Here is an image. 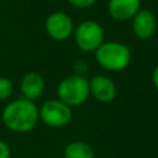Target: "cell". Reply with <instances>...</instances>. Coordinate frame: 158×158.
<instances>
[{
  "label": "cell",
  "mask_w": 158,
  "mask_h": 158,
  "mask_svg": "<svg viewBox=\"0 0 158 158\" xmlns=\"http://www.w3.org/2000/svg\"><path fill=\"white\" fill-rule=\"evenodd\" d=\"M4 126L15 133H26L32 131L40 121L38 106L35 101L19 98L10 101L1 111Z\"/></svg>",
  "instance_id": "obj_1"
},
{
  "label": "cell",
  "mask_w": 158,
  "mask_h": 158,
  "mask_svg": "<svg viewBox=\"0 0 158 158\" xmlns=\"http://www.w3.org/2000/svg\"><path fill=\"white\" fill-rule=\"evenodd\" d=\"M94 53L98 64L109 72L126 69L132 57L130 47L117 41H105Z\"/></svg>",
  "instance_id": "obj_2"
},
{
  "label": "cell",
  "mask_w": 158,
  "mask_h": 158,
  "mask_svg": "<svg viewBox=\"0 0 158 158\" xmlns=\"http://www.w3.org/2000/svg\"><path fill=\"white\" fill-rule=\"evenodd\" d=\"M90 96L89 81L85 77L72 74L63 78L57 86V99L72 109L84 104Z\"/></svg>",
  "instance_id": "obj_3"
},
{
  "label": "cell",
  "mask_w": 158,
  "mask_h": 158,
  "mask_svg": "<svg viewBox=\"0 0 158 158\" xmlns=\"http://www.w3.org/2000/svg\"><path fill=\"white\" fill-rule=\"evenodd\" d=\"M74 41L77 47L85 53L95 52L105 42L102 26L94 20H84L74 27Z\"/></svg>",
  "instance_id": "obj_4"
},
{
  "label": "cell",
  "mask_w": 158,
  "mask_h": 158,
  "mask_svg": "<svg viewBox=\"0 0 158 158\" xmlns=\"http://www.w3.org/2000/svg\"><path fill=\"white\" fill-rule=\"evenodd\" d=\"M38 117L46 126L60 128L72 121L73 109L59 99H48L38 107Z\"/></svg>",
  "instance_id": "obj_5"
},
{
  "label": "cell",
  "mask_w": 158,
  "mask_h": 158,
  "mask_svg": "<svg viewBox=\"0 0 158 158\" xmlns=\"http://www.w3.org/2000/svg\"><path fill=\"white\" fill-rule=\"evenodd\" d=\"M46 33L57 42L67 41L74 32V22L64 11H54L49 14L44 21Z\"/></svg>",
  "instance_id": "obj_6"
},
{
  "label": "cell",
  "mask_w": 158,
  "mask_h": 158,
  "mask_svg": "<svg viewBox=\"0 0 158 158\" xmlns=\"http://www.w3.org/2000/svg\"><path fill=\"white\" fill-rule=\"evenodd\" d=\"M131 27L133 35L141 41L151 40L157 31V19L149 9H139L131 19Z\"/></svg>",
  "instance_id": "obj_7"
},
{
  "label": "cell",
  "mask_w": 158,
  "mask_h": 158,
  "mask_svg": "<svg viewBox=\"0 0 158 158\" xmlns=\"http://www.w3.org/2000/svg\"><path fill=\"white\" fill-rule=\"evenodd\" d=\"M90 95L99 102H111L117 95V88L115 81L105 74H95L89 80Z\"/></svg>",
  "instance_id": "obj_8"
},
{
  "label": "cell",
  "mask_w": 158,
  "mask_h": 158,
  "mask_svg": "<svg viewBox=\"0 0 158 158\" xmlns=\"http://www.w3.org/2000/svg\"><path fill=\"white\" fill-rule=\"evenodd\" d=\"M44 79L37 72H27L20 80L21 96L31 101H36L37 99H40L44 93Z\"/></svg>",
  "instance_id": "obj_9"
},
{
  "label": "cell",
  "mask_w": 158,
  "mask_h": 158,
  "mask_svg": "<svg viewBox=\"0 0 158 158\" xmlns=\"http://www.w3.org/2000/svg\"><path fill=\"white\" fill-rule=\"evenodd\" d=\"M141 9V0H109L107 12L115 21L131 20Z\"/></svg>",
  "instance_id": "obj_10"
},
{
  "label": "cell",
  "mask_w": 158,
  "mask_h": 158,
  "mask_svg": "<svg viewBox=\"0 0 158 158\" xmlns=\"http://www.w3.org/2000/svg\"><path fill=\"white\" fill-rule=\"evenodd\" d=\"M63 158H95V153L89 143L83 141H73L65 146Z\"/></svg>",
  "instance_id": "obj_11"
},
{
  "label": "cell",
  "mask_w": 158,
  "mask_h": 158,
  "mask_svg": "<svg viewBox=\"0 0 158 158\" xmlns=\"http://www.w3.org/2000/svg\"><path fill=\"white\" fill-rule=\"evenodd\" d=\"M14 94V83L6 77H0V101L7 100Z\"/></svg>",
  "instance_id": "obj_12"
},
{
  "label": "cell",
  "mask_w": 158,
  "mask_h": 158,
  "mask_svg": "<svg viewBox=\"0 0 158 158\" xmlns=\"http://www.w3.org/2000/svg\"><path fill=\"white\" fill-rule=\"evenodd\" d=\"M98 0H68V2L75 9H89L96 4Z\"/></svg>",
  "instance_id": "obj_13"
},
{
  "label": "cell",
  "mask_w": 158,
  "mask_h": 158,
  "mask_svg": "<svg viewBox=\"0 0 158 158\" xmlns=\"http://www.w3.org/2000/svg\"><path fill=\"white\" fill-rule=\"evenodd\" d=\"M74 69H75V73H74V74L84 77V74L89 70V65H88V63L84 62V60H78V62L74 64Z\"/></svg>",
  "instance_id": "obj_14"
},
{
  "label": "cell",
  "mask_w": 158,
  "mask_h": 158,
  "mask_svg": "<svg viewBox=\"0 0 158 158\" xmlns=\"http://www.w3.org/2000/svg\"><path fill=\"white\" fill-rule=\"evenodd\" d=\"M10 157H11L10 146L5 141L0 139V158H10Z\"/></svg>",
  "instance_id": "obj_15"
},
{
  "label": "cell",
  "mask_w": 158,
  "mask_h": 158,
  "mask_svg": "<svg viewBox=\"0 0 158 158\" xmlns=\"http://www.w3.org/2000/svg\"><path fill=\"white\" fill-rule=\"evenodd\" d=\"M152 83H153L154 88L158 90V64L154 67V69L152 72Z\"/></svg>",
  "instance_id": "obj_16"
}]
</instances>
